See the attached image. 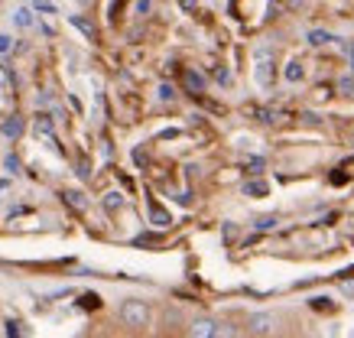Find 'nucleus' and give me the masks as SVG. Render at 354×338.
Returning a JSON list of instances; mask_svg holds the SVG:
<instances>
[{"label":"nucleus","instance_id":"f257e3e1","mask_svg":"<svg viewBox=\"0 0 354 338\" xmlns=\"http://www.w3.org/2000/svg\"><path fill=\"white\" fill-rule=\"evenodd\" d=\"M118 312H120V322L130 326V328H147L150 326V319H153L150 306L143 303V299H124Z\"/></svg>","mask_w":354,"mask_h":338},{"label":"nucleus","instance_id":"f03ea898","mask_svg":"<svg viewBox=\"0 0 354 338\" xmlns=\"http://www.w3.org/2000/svg\"><path fill=\"white\" fill-rule=\"evenodd\" d=\"M260 88H270L273 85V53H270L267 46H260L257 49V72H254Z\"/></svg>","mask_w":354,"mask_h":338},{"label":"nucleus","instance_id":"7ed1b4c3","mask_svg":"<svg viewBox=\"0 0 354 338\" xmlns=\"http://www.w3.org/2000/svg\"><path fill=\"white\" fill-rule=\"evenodd\" d=\"M273 328H277V322L267 312H254V316L247 319V332L250 335H273Z\"/></svg>","mask_w":354,"mask_h":338},{"label":"nucleus","instance_id":"20e7f679","mask_svg":"<svg viewBox=\"0 0 354 338\" xmlns=\"http://www.w3.org/2000/svg\"><path fill=\"white\" fill-rule=\"evenodd\" d=\"M189 335L192 338H215L218 335V322L215 319H195L189 326Z\"/></svg>","mask_w":354,"mask_h":338},{"label":"nucleus","instance_id":"39448f33","mask_svg":"<svg viewBox=\"0 0 354 338\" xmlns=\"http://www.w3.org/2000/svg\"><path fill=\"white\" fill-rule=\"evenodd\" d=\"M32 23H36L32 7H20V10H13V26H17V30H32Z\"/></svg>","mask_w":354,"mask_h":338},{"label":"nucleus","instance_id":"423d86ee","mask_svg":"<svg viewBox=\"0 0 354 338\" xmlns=\"http://www.w3.org/2000/svg\"><path fill=\"white\" fill-rule=\"evenodd\" d=\"M62 198L68 202V205L75 208V212H85L88 208V198H85V192H78V189H65L62 192Z\"/></svg>","mask_w":354,"mask_h":338},{"label":"nucleus","instance_id":"0eeeda50","mask_svg":"<svg viewBox=\"0 0 354 338\" xmlns=\"http://www.w3.org/2000/svg\"><path fill=\"white\" fill-rule=\"evenodd\" d=\"M20 133H23V118H20V114H13V118L3 120V137H10V140H17Z\"/></svg>","mask_w":354,"mask_h":338},{"label":"nucleus","instance_id":"6e6552de","mask_svg":"<svg viewBox=\"0 0 354 338\" xmlns=\"http://www.w3.org/2000/svg\"><path fill=\"white\" fill-rule=\"evenodd\" d=\"M205 85H208V82H205L202 72H195V68H189V72H185V88H189V91H195V95H198V91H205Z\"/></svg>","mask_w":354,"mask_h":338},{"label":"nucleus","instance_id":"1a4fd4ad","mask_svg":"<svg viewBox=\"0 0 354 338\" xmlns=\"http://www.w3.org/2000/svg\"><path fill=\"white\" fill-rule=\"evenodd\" d=\"M36 133H39V137H46V140L53 143L55 147V133H53V120L46 118V114H39V118H36Z\"/></svg>","mask_w":354,"mask_h":338},{"label":"nucleus","instance_id":"9d476101","mask_svg":"<svg viewBox=\"0 0 354 338\" xmlns=\"http://www.w3.org/2000/svg\"><path fill=\"white\" fill-rule=\"evenodd\" d=\"M283 75H286V82H290V85L302 82V75H306V72H302V62H299V59H292L290 66H286V72H283Z\"/></svg>","mask_w":354,"mask_h":338},{"label":"nucleus","instance_id":"9b49d317","mask_svg":"<svg viewBox=\"0 0 354 338\" xmlns=\"http://www.w3.org/2000/svg\"><path fill=\"white\" fill-rule=\"evenodd\" d=\"M306 39H309V46H315V49H319V46L335 43V36H332V33H325V30H312V33L306 36Z\"/></svg>","mask_w":354,"mask_h":338},{"label":"nucleus","instance_id":"f8f14e48","mask_svg":"<svg viewBox=\"0 0 354 338\" xmlns=\"http://www.w3.org/2000/svg\"><path fill=\"white\" fill-rule=\"evenodd\" d=\"M244 196L263 198V196H267V182H260V179H254V182H244Z\"/></svg>","mask_w":354,"mask_h":338},{"label":"nucleus","instance_id":"ddd939ff","mask_svg":"<svg viewBox=\"0 0 354 338\" xmlns=\"http://www.w3.org/2000/svg\"><path fill=\"white\" fill-rule=\"evenodd\" d=\"M150 218H153V225H156V228H166V225H169V212H162L160 205H153L150 208Z\"/></svg>","mask_w":354,"mask_h":338},{"label":"nucleus","instance_id":"4468645a","mask_svg":"<svg viewBox=\"0 0 354 338\" xmlns=\"http://www.w3.org/2000/svg\"><path fill=\"white\" fill-rule=\"evenodd\" d=\"M72 26H78V30H82V33H85L88 39H95V36H97V30L85 20V17H72Z\"/></svg>","mask_w":354,"mask_h":338},{"label":"nucleus","instance_id":"2eb2a0df","mask_svg":"<svg viewBox=\"0 0 354 338\" xmlns=\"http://www.w3.org/2000/svg\"><path fill=\"white\" fill-rule=\"evenodd\" d=\"M3 169L10 176H20V156H17V153H7V156H3Z\"/></svg>","mask_w":354,"mask_h":338},{"label":"nucleus","instance_id":"dca6fc26","mask_svg":"<svg viewBox=\"0 0 354 338\" xmlns=\"http://www.w3.org/2000/svg\"><path fill=\"white\" fill-rule=\"evenodd\" d=\"M120 205H124V196H120V192H108V196H104V208H108V212H118Z\"/></svg>","mask_w":354,"mask_h":338},{"label":"nucleus","instance_id":"f3484780","mask_svg":"<svg viewBox=\"0 0 354 338\" xmlns=\"http://www.w3.org/2000/svg\"><path fill=\"white\" fill-rule=\"evenodd\" d=\"M254 228H257V231H270V228H277V215H260V218L254 221Z\"/></svg>","mask_w":354,"mask_h":338},{"label":"nucleus","instance_id":"a211bd4d","mask_svg":"<svg viewBox=\"0 0 354 338\" xmlns=\"http://www.w3.org/2000/svg\"><path fill=\"white\" fill-rule=\"evenodd\" d=\"M13 49H17V43H13L10 33H0V55H10Z\"/></svg>","mask_w":354,"mask_h":338},{"label":"nucleus","instance_id":"6ab92c4d","mask_svg":"<svg viewBox=\"0 0 354 338\" xmlns=\"http://www.w3.org/2000/svg\"><path fill=\"white\" fill-rule=\"evenodd\" d=\"M30 7H32V10H39V13H55V3H53V0H32Z\"/></svg>","mask_w":354,"mask_h":338},{"label":"nucleus","instance_id":"aec40b11","mask_svg":"<svg viewBox=\"0 0 354 338\" xmlns=\"http://www.w3.org/2000/svg\"><path fill=\"white\" fill-rule=\"evenodd\" d=\"M150 10H153V0H137V3H133V13H137V17H147Z\"/></svg>","mask_w":354,"mask_h":338},{"label":"nucleus","instance_id":"412c9836","mask_svg":"<svg viewBox=\"0 0 354 338\" xmlns=\"http://www.w3.org/2000/svg\"><path fill=\"white\" fill-rule=\"evenodd\" d=\"M338 88H342V95H354V75H344L338 82Z\"/></svg>","mask_w":354,"mask_h":338},{"label":"nucleus","instance_id":"4be33fe9","mask_svg":"<svg viewBox=\"0 0 354 338\" xmlns=\"http://www.w3.org/2000/svg\"><path fill=\"white\" fill-rule=\"evenodd\" d=\"M172 98H176L172 85H160V101H172Z\"/></svg>","mask_w":354,"mask_h":338},{"label":"nucleus","instance_id":"5701e85b","mask_svg":"<svg viewBox=\"0 0 354 338\" xmlns=\"http://www.w3.org/2000/svg\"><path fill=\"white\" fill-rule=\"evenodd\" d=\"M153 241H160V234H140L133 244H153Z\"/></svg>","mask_w":354,"mask_h":338},{"label":"nucleus","instance_id":"b1692460","mask_svg":"<svg viewBox=\"0 0 354 338\" xmlns=\"http://www.w3.org/2000/svg\"><path fill=\"white\" fill-rule=\"evenodd\" d=\"M250 173H263V160H260V156L250 160Z\"/></svg>","mask_w":354,"mask_h":338},{"label":"nucleus","instance_id":"393cba45","mask_svg":"<svg viewBox=\"0 0 354 338\" xmlns=\"http://www.w3.org/2000/svg\"><path fill=\"white\" fill-rule=\"evenodd\" d=\"M78 176H82V179H88V176H91V169H88V163H85V160L78 163Z\"/></svg>","mask_w":354,"mask_h":338},{"label":"nucleus","instance_id":"a878e982","mask_svg":"<svg viewBox=\"0 0 354 338\" xmlns=\"http://www.w3.org/2000/svg\"><path fill=\"white\" fill-rule=\"evenodd\" d=\"M348 49V55H351V72H354V46H344Z\"/></svg>","mask_w":354,"mask_h":338}]
</instances>
